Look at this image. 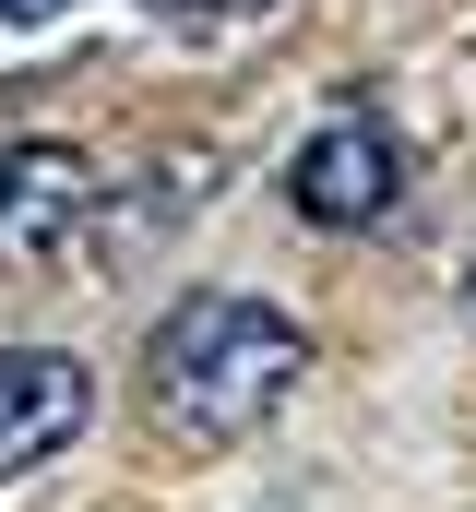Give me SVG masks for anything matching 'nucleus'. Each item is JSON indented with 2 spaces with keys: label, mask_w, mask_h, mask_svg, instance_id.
<instances>
[{
  "label": "nucleus",
  "mask_w": 476,
  "mask_h": 512,
  "mask_svg": "<svg viewBox=\"0 0 476 512\" xmlns=\"http://www.w3.org/2000/svg\"><path fill=\"white\" fill-rule=\"evenodd\" d=\"M310 370V334L274 310V298H238V286H191L155 346H143V393L179 441H250Z\"/></svg>",
  "instance_id": "obj_1"
},
{
  "label": "nucleus",
  "mask_w": 476,
  "mask_h": 512,
  "mask_svg": "<svg viewBox=\"0 0 476 512\" xmlns=\"http://www.w3.org/2000/svg\"><path fill=\"white\" fill-rule=\"evenodd\" d=\"M286 203H298L310 227H381V215L405 203V143H393V120L334 108V120L286 155Z\"/></svg>",
  "instance_id": "obj_2"
},
{
  "label": "nucleus",
  "mask_w": 476,
  "mask_h": 512,
  "mask_svg": "<svg viewBox=\"0 0 476 512\" xmlns=\"http://www.w3.org/2000/svg\"><path fill=\"white\" fill-rule=\"evenodd\" d=\"M96 429V370L60 358V346H0V489L60 465L72 441Z\"/></svg>",
  "instance_id": "obj_3"
},
{
  "label": "nucleus",
  "mask_w": 476,
  "mask_h": 512,
  "mask_svg": "<svg viewBox=\"0 0 476 512\" xmlns=\"http://www.w3.org/2000/svg\"><path fill=\"white\" fill-rule=\"evenodd\" d=\"M96 227V155L84 143H0V262H60Z\"/></svg>",
  "instance_id": "obj_4"
},
{
  "label": "nucleus",
  "mask_w": 476,
  "mask_h": 512,
  "mask_svg": "<svg viewBox=\"0 0 476 512\" xmlns=\"http://www.w3.org/2000/svg\"><path fill=\"white\" fill-rule=\"evenodd\" d=\"M155 24H191V36H215V24H238V12H262V0H143Z\"/></svg>",
  "instance_id": "obj_5"
},
{
  "label": "nucleus",
  "mask_w": 476,
  "mask_h": 512,
  "mask_svg": "<svg viewBox=\"0 0 476 512\" xmlns=\"http://www.w3.org/2000/svg\"><path fill=\"white\" fill-rule=\"evenodd\" d=\"M72 0H0V24H60Z\"/></svg>",
  "instance_id": "obj_6"
},
{
  "label": "nucleus",
  "mask_w": 476,
  "mask_h": 512,
  "mask_svg": "<svg viewBox=\"0 0 476 512\" xmlns=\"http://www.w3.org/2000/svg\"><path fill=\"white\" fill-rule=\"evenodd\" d=\"M465 322H476V262H465Z\"/></svg>",
  "instance_id": "obj_7"
}]
</instances>
